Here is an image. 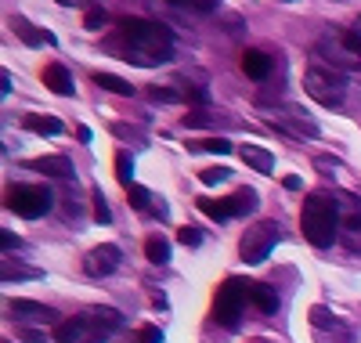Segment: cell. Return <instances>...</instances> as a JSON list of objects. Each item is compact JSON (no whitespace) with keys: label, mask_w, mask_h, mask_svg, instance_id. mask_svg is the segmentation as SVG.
I'll return each mask as SVG.
<instances>
[{"label":"cell","mask_w":361,"mask_h":343,"mask_svg":"<svg viewBox=\"0 0 361 343\" xmlns=\"http://www.w3.org/2000/svg\"><path fill=\"white\" fill-rule=\"evenodd\" d=\"M112 51H119V58L130 61L141 69H156L166 66L173 58V40L159 22L148 18H119L116 22V37H112Z\"/></svg>","instance_id":"1"},{"label":"cell","mask_w":361,"mask_h":343,"mask_svg":"<svg viewBox=\"0 0 361 343\" xmlns=\"http://www.w3.org/2000/svg\"><path fill=\"white\" fill-rule=\"evenodd\" d=\"M300 228H304V239L318 249L333 246L340 239V206L333 195L314 192L304 199V210H300Z\"/></svg>","instance_id":"2"},{"label":"cell","mask_w":361,"mask_h":343,"mask_svg":"<svg viewBox=\"0 0 361 343\" xmlns=\"http://www.w3.org/2000/svg\"><path fill=\"white\" fill-rule=\"evenodd\" d=\"M246 303H250V282L246 278H228L214 296V322H221L224 329H235Z\"/></svg>","instance_id":"3"},{"label":"cell","mask_w":361,"mask_h":343,"mask_svg":"<svg viewBox=\"0 0 361 343\" xmlns=\"http://www.w3.org/2000/svg\"><path fill=\"white\" fill-rule=\"evenodd\" d=\"M304 90L318 102V105H343V95H347V83H343V73L329 69V66H311L304 73Z\"/></svg>","instance_id":"4"},{"label":"cell","mask_w":361,"mask_h":343,"mask_svg":"<svg viewBox=\"0 0 361 343\" xmlns=\"http://www.w3.org/2000/svg\"><path fill=\"white\" fill-rule=\"evenodd\" d=\"M4 206H8L11 213L25 217V221H37V217H44V213L54 206V195L44 188V184H11Z\"/></svg>","instance_id":"5"},{"label":"cell","mask_w":361,"mask_h":343,"mask_svg":"<svg viewBox=\"0 0 361 343\" xmlns=\"http://www.w3.org/2000/svg\"><path fill=\"white\" fill-rule=\"evenodd\" d=\"M279 242V224L275 221H260L253 228H246L243 242H238V257L243 264H264L271 257V249Z\"/></svg>","instance_id":"6"},{"label":"cell","mask_w":361,"mask_h":343,"mask_svg":"<svg viewBox=\"0 0 361 343\" xmlns=\"http://www.w3.org/2000/svg\"><path fill=\"white\" fill-rule=\"evenodd\" d=\"M112 332L90 315H76V318H66V322H58L54 325V343H105Z\"/></svg>","instance_id":"7"},{"label":"cell","mask_w":361,"mask_h":343,"mask_svg":"<svg viewBox=\"0 0 361 343\" xmlns=\"http://www.w3.org/2000/svg\"><path fill=\"white\" fill-rule=\"evenodd\" d=\"M314 54L325 61L329 69H336V73H357L361 69V58L343 44V33H322L318 44H314Z\"/></svg>","instance_id":"8"},{"label":"cell","mask_w":361,"mask_h":343,"mask_svg":"<svg viewBox=\"0 0 361 343\" xmlns=\"http://www.w3.org/2000/svg\"><path fill=\"white\" fill-rule=\"evenodd\" d=\"M333 199L340 206V239H343V246L350 249V253H357L361 249V203L347 192H340Z\"/></svg>","instance_id":"9"},{"label":"cell","mask_w":361,"mask_h":343,"mask_svg":"<svg viewBox=\"0 0 361 343\" xmlns=\"http://www.w3.org/2000/svg\"><path fill=\"white\" fill-rule=\"evenodd\" d=\"M119 264H123V253H119V246H112V242L94 246V249L83 257V271H87L90 278H109L112 271H119Z\"/></svg>","instance_id":"10"},{"label":"cell","mask_w":361,"mask_h":343,"mask_svg":"<svg viewBox=\"0 0 361 343\" xmlns=\"http://www.w3.org/2000/svg\"><path fill=\"white\" fill-rule=\"evenodd\" d=\"M8 315L15 318V322H37V325H58L62 318H58V311H51V307H44V303H37V300H11L8 303Z\"/></svg>","instance_id":"11"},{"label":"cell","mask_w":361,"mask_h":343,"mask_svg":"<svg viewBox=\"0 0 361 343\" xmlns=\"http://www.w3.org/2000/svg\"><path fill=\"white\" fill-rule=\"evenodd\" d=\"M11 29H15V37L22 40V44H29V47H51L54 44V33H47V29H37L29 18H22V15H15L11 18Z\"/></svg>","instance_id":"12"},{"label":"cell","mask_w":361,"mask_h":343,"mask_svg":"<svg viewBox=\"0 0 361 343\" xmlns=\"http://www.w3.org/2000/svg\"><path fill=\"white\" fill-rule=\"evenodd\" d=\"M44 83H47L51 95L73 98V76H69V69L62 66V61H51V66H44Z\"/></svg>","instance_id":"13"},{"label":"cell","mask_w":361,"mask_h":343,"mask_svg":"<svg viewBox=\"0 0 361 343\" xmlns=\"http://www.w3.org/2000/svg\"><path fill=\"white\" fill-rule=\"evenodd\" d=\"M25 167L44 174V177H73L76 174V167L66 160V155H40V160H29Z\"/></svg>","instance_id":"14"},{"label":"cell","mask_w":361,"mask_h":343,"mask_svg":"<svg viewBox=\"0 0 361 343\" xmlns=\"http://www.w3.org/2000/svg\"><path fill=\"white\" fill-rule=\"evenodd\" d=\"M243 73L250 76V80H267L271 76V54L267 51H260V47H246V54H243Z\"/></svg>","instance_id":"15"},{"label":"cell","mask_w":361,"mask_h":343,"mask_svg":"<svg viewBox=\"0 0 361 343\" xmlns=\"http://www.w3.org/2000/svg\"><path fill=\"white\" fill-rule=\"evenodd\" d=\"M238 155H243V163H246L250 170H257V174H275V155H271L267 148H260V145H243V148H238Z\"/></svg>","instance_id":"16"},{"label":"cell","mask_w":361,"mask_h":343,"mask_svg":"<svg viewBox=\"0 0 361 343\" xmlns=\"http://www.w3.org/2000/svg\"><path fill=\"white\" fill-rule=\"evenodd\" d=\"M250 303L260 311V315H275V311H279V293L271 289V286L250 282Z\"/></svg>","instance_id":"17"},{"label":"cell","mask_w":361,"mask_h":343,"mask_svg":"<svg viewBox=\"0 0 361 343\" xmlns=\"http://www.w3.org/2000/svg\"><path fill=\"white\" fill-rule=\"evenodd\" d=\"M94 83L102 90H109V95H119V98H134L137 95L134 83H127L123 76H112V73H94Z\"/></svg>","instance_id":"18"},{"label":"cell","mask_w":361,"mask_h":343,"mask_svg":"<svg viewBox=\"0 0 361 343\" xmlns=\"http://www.w3.org/2000/svg\"><path fill=\"white\" fill-rule=\"evenodd\" d=\"M257 203H260V199H257L253 188H238V192L228 195V210H231V217H246V213H253Z\"/></svg>","instance_id":"19"},{"label":"cell","mask_w":361,"mask_h":343,"mask_svg":"<svg viewBox=\"0 0 361 343\" xmlns=\"http://www.w3.org/2000/svg\"><path fill=\"white\" fill-rule=\"evenodd\" d=\"M22 127H25V131H33V134H47V138H54V134H62V119H58V116H25V119H22Z\"/></svg>","instance_id":"20"},{"label":"cell","mask_w":361,"mask_h":343,"mask_svg":"<svg viewBox=\"0 0 361 343\" xmlns=\"http://www.w3.org/2000/svg\"><path fill=\"white\" fill-rule=\"evenodd\" d=\"M307 318H311V325H314V329H336V332H343V336H347V325H343V322H340L329 307H322V303H314V307L307 311Z\"/></svg>","instance_id":"21"},{"label":"cell","mask_w":361,"mask_h":343,"mask_svg":"<svg viewBox=\"0 0 361 343\" xmlns=\"http://www.w3.org/2000/svg\"><path fill=\"white\" fill-rule=\"evenodd\" d=\"M145 257H148V264H166L170 260V242L163 239V235H148L145 239Z\"/></svg>","instance_id":"22"},{"label":"cell","mask_w":361,"mask_h":343,"mask_svg":"<svg viewBox=\"0 0 361 343\" xmlns=\"http://www.w3.org/2000/svg\"><path fill=\"white\" fill-rule=\"evenodd\" d=\"M0 278H4V282H18V278H44V271H40V267H22V264L4 260V267H0Z\"/></svg>","instance_id":"23"},{"label":"cell","mask_w":361,"mask_h":343,"mask_svg":"<svg viewBox=\"0 0 361 343\" xmlns=\"http://www.w3.org/2000/svg\"><path fill=\"white\" fill-rule=\"evenodd\" d=\"M148 98L159 102V105H177V102H185V90H177V87H148Z\"/></svg>","instance_id":"24"},{"label":"cell","mask_w":361,"mask_h":343,"mask_svg":"<svg viewBox=\"0 0 361 343\" xmlns=\"http://www.w3.org/2000/svg\"><path fill=\"white\" fill-rule=\"evenodd\" d=\"M90 315H94L109 332H116V329H123V315L119 311H112V307H90Z\"/></svg>","instance_id":"25"},{"label":"cell","mask_w":361,"mask_h":343,"mask_svg":"<svg viewBox=\"0 0 361 343\" xmlns=\"http://www.w3.org/2000/svg\"><path fill=\"white\" fill-rule=\"evenodd\" d=\"M199 210L206 217H214V221H228L231 210H228V199H199Z\"/></svg>","instance_id":"26"},{"label":"cell","mask_w":361,"mask_h":343,"mask_svg":"<svg viewBox=\"0 0 361 343\" xmlns=\"http://www.w3.org/2000/svg\"><path fill=\"white\" fill-rule=\"evenodd\" d=\"M127 203L134 206V210H152V192H148V188H141V184H130V188H127Z\"/></svg>","instance_id":"27"},{"label":"cell","mask_w":361,"mask_h":343,"mask_svg":"<svg viewBox=\"0 0 361 343\" xmlns=\"http://www.w3.org/2000/svg\"><path fill=\"white\" fill-rule=\"evenodd\" d=\"M116 177H119V184H123V188H130V184H134V163H130L127 152L116 155Z\"/></svg>","instance_id":"28"},{"label":"cell","mask_w":361,"mask_h":343,"mask_svg":"<svg viewBox=\"0 0 361 343\" xmlns=\"http://www.w3.org/2000/svg\"><path fill=\"white\" fill-rule=\"evenodd\" d=\"M173 8H185V11H195V15H209L217 11V0H166Z\"/></svg>","instance_id":"29"},{"label":"cell","mask_w":361,"mask_h":343,"mask_svg":"<svg viewBox=\"0 0 361 343\" xmlns=\"http://www.w3.org/2000/svg\"><path fill=\"white\" fill-rule=\"evenodd\" d=\"M94 221H98V224H109V221H112V210H109L102 188H94Z\"/></svg>","instance_id":"30"},{"label":"cell","mask_w":361,"mask_h":343,"mask_svg":"<svg viewBox=\"0 0 361 343\" xmlns=\"http://www.w3.org/2000/svg\"><path fill=\"white\" fill-rule=\"evenodd\" d=\"M228 177H231V170H224V167L199 170V181H202V184H221V181H228Z\"/></svg>","instance_id":"31"},{"label":"cell","mask_w":361,"mask_h":343,"mask_svg":"<svg viewBox=\"0 0 361 343\" xmlns=\"http://www.w3.org/2000/svg\"><path fill=\"white\" fill-rule=\"evenodd\" d=\"M105 22H109V15H105V11H102V8H90V11H87V15H83V25H87V29H90V33H98V29H102V25H105Z\"/></svg>","instance_id":"32"},{"label":"cell","mask_w":361,"mask_h":343,"mask_svg":"<svg viewBox=\"0 0 361 343\" xmlns=\"http://www.w3.org/2000/svg\"><path fill=\"white\" fill-rule=\"evenodd\" d=\"M195 148L214 152V155H228V152H231V141H224V138H209V141H202V145H195Z\"/></svg>","instance_id":"33"},{"label":"cell","mask_w":361,"mask_h":343,"mask_svg":"<svg viewBox=\"0 0 361 343\" xmlns=\"http://www.w3.org/2000/svg\"><path fill=\"white\" fill-rule=\"evenodd\" d=\"M180 123H185V127H214L217 116H206V112H188Z\"/></svg>","instance_id":"34"},{"label":"cell","mask_w":361,"mask_h":343,"mask_svg":"<svg viewBox=\"0 0 361 343\" xmlns=\"http://www.w3.org/2000/svg\"><path fill=\"white\" fill-rule=\"evenodd\" d=\"M177 242H180V246H199V242H202V231L188 224V228H180V231H177Z\"/></svg>","instance_id":"35"},{"label":"cell","mask_w":361,"mask_h":343,"mask_svg":"<svg viewBox=\"0 0 361 343\" xmlns=\"http://www.w3.org/2000/svg\"><path fill=\"white\" fill-rule=\"evenodd\" d=\"M314 167L329 177V174H336V170H340V160H333V155H314Z\"/></svg>","instance_id":"36"},{"label":"cell","mask_w":361,"mask_h":343,"mask_svg":"<svg viewBox=\"0 0 361 343\" xmlns=\"http://www.w3.org/2000/svg\"><path fill=\"white\" fill-rule=\"evenodd\" d=\"M343 44L361 58V29H357V25H354V29H343Z\"/></svg>","instance_id":"37"},{"label":"cell","mask_w":361,"mask_h":343,"mask_svg":"<svg viewBox=\"0 0 361 343\" xmlns=\"http://www.w3.org/2000/svg\"><path fill=\"white\" fill-rule=\"evenodd\" d=\"M137 339H141V343H163L166 336H163V329H156V325H145Z\"/></svg>","instance_id":"38"},{"label":"cell","mask_w":361,"mask_h":343,"mask_svg":"<svg viewBox=\"0 0 361 343\" xmlns=\"http://www.w3.org/2000/svg\"><path fill=\"white\" fill-rule=\"evenodd\" d=\"M18 339H22V343H44V332H40V329L22 325V329H18Z\"/></svg>","instance_id":"39"},{"label":"cell","mask_w":361,"mask_h":343,"mask_svg":"<svg viewBox=\"0 0 361 343\" xmlns=\"http://www.w3.org/2000/svg\"><path fill=\"white\" fill-rule=\"evenodd\" d=\"M0 246H4V249H18V246H22V239H18L15 231H8V228H4V231H0Z\"/></svg>","instance_id":"40"},{"label":"cell","mask_w":361,"mask_h":343,"mask_svg":"<svg viewBox=\"0 0 361 343\" xmlns=\"http://www.w3.org/2000/svg\"><path fill=\"white\" fill-rule=\"evenodd\" d=\"M0 95H11V73H0Z\"/></svg>","instance_id":"41"},{"label":"cell","mask_w":361,"mask_h":343,"mask_svg":"<svg viewBox=\"0 0 361 343\" xmlns=\"http://www.w3.org/2000/svg\"><path fill=\"white\" fill-rule=\"evenodd\" d=\"M282 184H286V188H289V192H300V177H296V174H289V177H282Z\"/></svg>","instance_id":"42"},{"label":"cell","mask_w":361,"mask_h":343,"mask_svg":"<svg viewBox=\"0 0 361 343\" xmlns=\"http://www.w3.org/2000/svg\"><path fill=\"white\" fill-rule=\"evenodd\" d=\"M76 138H80L83 145H90V127H80V131H76Z\"/></svg>","instance_id":"43"},{"label":"cell","mask_w":361,"mask_h":343,"mask_svg":"<svg viewBox=\"0 0 361 343\" xmlns=\"http://www.w3.org/2000/svg\"><path fill=\"white\" fill-rule=\"evenodd\" d=\"M250 343H271V339H260V336H257V339H250Z\"/></svg>","instance_id":"44"},{"label":"cell","mask_w":361,"mask_h":343,"mask_svg":"<svg viewBox=\"0 0 361 343\" xmlns=\"http://www.w3.org/2000/svg\"><path fill=\"white\" fill-rule=\"evenodd\" d=\"M357 29H361V18H357Z\"/></svg>","instance_id":"45"},{"label":"cell","mask_w":361,"mask_h":343,"mask_svg":"<svg viewBox=\"0 0 361 343\" xmlns=\"http://www.w3.org/2000/svg\"><path fill=\"white\" fill-rule=\"evenodd\" d=\"M4 343H11V339H4Z\"/></svg>","instance_id":"46"}]
</instances>
